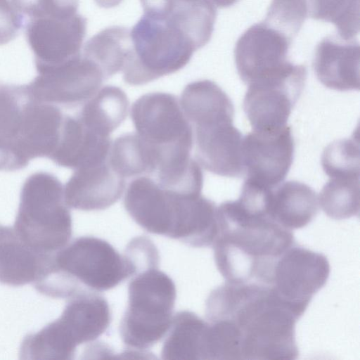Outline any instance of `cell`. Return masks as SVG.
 <instances>
[{"label": "cell", "mask_w": 360, "mask_h": 360, "mask_svg": "<svg viewBox=\"0 0 360 360\" xmlns=\"http://www.w3.org/2000/svg\"><path fill=\"white\" fill-rule=\"evenodd\" d=\"M158 264L137 266L128 285V304L120 333L124 345L138 351L151 348L161 340L173 317L176 286Z\"/></svg>", "instance_id": "ba28073f"}, {"label": "cell", "mask_w": 360, "mask_h": 360, "mask_svg": "<svg viewBox=\"0 0 360 360\" xmlns=\"http://www.w3.org/2000/svg\"><path fill=\"white\" fill-rule=\"evenodd\" d=\"M111 313L104 297L85 291L69 299L60 316L20 345L21 359H73L77 347L96 340L108 328Z\"/></svg>", "instance_id": "52a82bcc"}, {"label": "cell", "mask_w": 360, "mask_h": 360, "mask_svg": "<svg viewBox=\"0 0 360 360\" xmlns=\"http://www.w3.org/2000/svg\"><path fill=\"white\" fill-rule=\"evenodd\" d=\"M135 271L126 252L120 255L103 239L81 236L49 254L33 284L42 295L69 300L85 291L110 290Z\"/></svg>", "instance_id": "3957f363"}, {"label": "cell", "mask_w": 360, "mask_h": 360, "mask_svg": "<svg viewBox=\"0 0 360 360\" xmlns=\"http://www.w3.org/2000/svg\"><path fill=\"white\" fill-rule=\"evenodd\" d=\"M218 225L214 258L228 282L269 285L276 262L295 243L291 230L247 210L238 200L218 207Z\"/></svg>", "instance_id": "7a4b0ae2"}, {"label": "cell", "mask_w": 360, "mask_h": 360, "mask_svg": "<svg viewBox=\"0 0 360 360\" xmlns=\"http://www.w3.org/2000/svg\"><path fill=\"white\" fill-rule=\"evenodd\" d=\"M307 75L304 65L289 62L276 73L248 84L243 108L254 131H273L287 126Z\"/></svg>", "instance_id": "30bf717a"}, {"label": "cell", "mask_w": 360, "mask_h": 360, "mask_svg": "<svg viewBox=\"0 0 360 360\" xmlns=\"http://www.w3.org/2000/svg\"><path fill=\"white\" fill-rule=\"evenodd\" d=\"M0 227H1V225H0Z\"/></svg>", "instance_id": "836d02e7"}, {"label": "cell", "mask_w": 360, "mask_h": 360, "mask_svg": "<svg viewBox=\"0 0 360 360\" xmlns=\"http://www.w3.org/2000/svg\"><path fill=\"white\" fill-rule=\"evenodd\" d=\"M319 197L308 185L288 181L269 190L268 217L289 230L307 226L319 212Z\"/></svg>", "instance_id": "ffe728a7"}, {"label": "cell", "mask_w": 360, "mask_h": 360, "mask_svg": "<svg viewBox=\"0 0 360 360\" xmlns=\"http://www.w3.org/2000/svg\"><path fill=\"white\" fill-rule=\"evenodd\" d=\"M307 15L306 0H272L264 22L292 40Z\"/></svg>", "instance_id": "f1b7e54d"}, {"label": "cell", "mask_w": 360, "mask_h": 360, "mask_svg": "<svg viewBox=\"0 0 360 360\" xmlns=\"http://www.w3.org/2000/svg\"><path fill=\"white\" fill-rule=\"evenodd\" d=\"M359 44L337 34L326 36L317 44L313 59L319 82L330 89H359Z\"/></svg>", "instance_id": "ac0fdd59"}, {"label": "cell", "mask_w": 360, "mask_h": 360, "mask_svg": "<svg viewBox=\"0 0 360 360\" xmlns=\"http://www.w3.org/2000/svg\"><path fill=\"white\" fill-rule=\"evenodd\" d=\"M216 7L226 8L236 4L239 0H211Z\"/></svg>", "instance_id": "d6a6232c"}, {"label": "cell", "mask_w": 360, "mask_h": 360, "mask_svg": "<svg viewBox=\"0 0 360 360\" xmlns=\"http://www.w3.org/2000/svg\"><path fill=\"white\" fill-rule=\"evenodd\" d=\"M309 15L333 23L338 34L354 39L359 32V0H306Z\"/></svg>", "instance_id": "4316f807"}, {"label": "cell", "mask_w": 360, "mask_h": 360, "mask_svg": "<svg viewBox=\"0 0 360 360\" xmlns=\"http://www.w3.org/2000/svg\"><path fill=\"white\" fill-rule=\"evenodd\" d=\"M209 323L195 313H176L162 347V359L205 360Z\"/></svg>", "instance_id": "7402d4cb"}, {"label": "cell", "mask_w": 360, "mask_h": 360, "mask_svg": "<svg viewBox=\"0 0 360 360\" xmlns=\"http://www.w3.org/2000/svg\"><path fill=\"white\" fill-rule=\"evenodd\" d=\"M129 105L127 96L121 89L105 86L83 103L77 116L90 130L110 137L125 120Z\"/></svg>", "instance_id": "603a6c76"}, {"label": "cell", "mask_w": 360, "mask_h": 360, "mask_svg": "<svg viewBox=\"0 0 360 360\" xmlns=\"http://www.w3.org/2000/svg\"><path fill=\"white\" fill-rule=\"evenodd\" d=\"M130 49L129 29L112 26L89 39L82 53L94 60L108 79L122 70Z\"/></svg>", "instance_id": "cb8c5ba5"}, {"label": "cell", "mask_w": 360, "mask_h": 360, "mask_svg": "<svg viewBox=\"0 0 360 360\" xmlns=\"http://www.w3.org/2000/svg\"><path fill=\"white\" fill-rule=\"evenodd\" d=\"M19 169L11 152L0 143V171H15Z\"/></svg>", "instance_id": "4dcf8cb0"}, {"label": "cell", "mask_w": 360, "mask_h": 360, "mask_svg": "<svg viewBox=\"0 0 360 360\" xmlns=\"http://www.w3.org/2000/svg\"><path fill=\"white\" fill-rule=\"evenodd\" d=\"M13 230L35 251L51 254L69 243L72 233L64 187L53 174L37 172L22 184Z\"/></svg>", "instance_id": "8992f818"}, {"label": "cell", "mask_w": 360, "mask_h": 360, "mask_svg": "<svg viewBox=\"0 0 360 360\" xmlns=\"http://www.w3.org/2000/svg\"><path fill=\"white\" fill-rule=\"evenodd\" d=\"M234 109L217 108L189 120L195 143V158L206 170L221 176L244 175L243 136L233 124Z\"/></svg>", "instance_id": "8fae6325"}, {"label": "cell", "mask_w": 360, "mask_h": 360, "mask_svg": "<svg viewBox=\"0 0 360 360\" xmlns=\"http://www.w3.org/2000/svg\"><path fill=\"white\" fill-rule=\"evenodd\" d=\"M79 4L24 20L25 37L37 72L59 65L81 54L86 20Z\"/></svg>", "instance_id": "9c48e42d"}, {"label": "cell", "mask_w": 360, "mask_h": 360, "mask_svg": "<svg viewBox=\"0 0 360 360\" xmlns=\"http://www.w3.org/2000/svg\"><path fill=\"white\" fill-rule=\"evenodd\" d=\"M305 311L270 286L255 283L226 281L205 302L207 321H222L233 328L244 360L296 359L295 324Z\"/></svg>", "instance_id": "6da1fadb"}, {"label": "cell", "mask_w": 360, "mask_h": 360, "mask_svg": "<svg viewBox=\"0 0 360 360\" xmlns=\"http://www.w3.org/2000/svg\"><path fill=\"white\" fill-rule=\"evenodd\" d=\"M179 202V194L160 186L148 176L132 180L125 192L124 207L146 231L170 238Z\"/></svg>", "instance_id": "2e32d148"}, {"label": "cell", "mask_w": 360, "mask_h": 360, "mask_svg": "<svg viewBox=\"0 0 360 360\" xmlns=\"http://www.w3.org/2000/svg\"><path fill=\"white\" fill-rule=\"evenodd\" d=\"M131 49L122 68L130 85H142L185 67L198 50L181 25L169 15L143 11L129 30Z\"/></svg>", "instance_id": "277c9868"}, {"label": "cell", "mask_w": 360, "mask_h": 360, "mask_svg": "<svg viewBox=\"0 0 360 360\" xmlns=\"http://www.w3.org/2000/svg\"><path fill=\"white\" fill-rule=\"evenodd\" d=\"M35 103L27 85L0 82V143L11 152L20 169L28 165L23 147L32 124Z\"/></svg>", "instance_id": "d6986e66"}, {"label": "cell", "mask_w": 360, "mask_h": 360, "mask_svg": "<svg viewBox=\"0 0 360 360\" xmlns=\"http://www.w3.org/2000/svg\"><path fill=\"white\" fill-rule=\"evenodd\" d=\"M105 79L101 68L81 53L64 63L37 72L27 86L40 101L75 107L94 95Z\"/></svg>", "instance_id": "7c38bea8"}, {"label": "cell", "mask_w": 360, "mask_h": 360, "mask_svg": "<svg viewBox=\"0 0 360 360\" xmlns=\"http://www.w3.org/2000/svg\"><path fill=\"white\" fill-rule=\"evenodd\" d=\"M130 115L136 134L149 150L155 174L173 172L191 162L193 127L174 95L144 94L133 103Z\"/></svg>", "instance_id": "5b68a950"}, {"label": "cell", "mask_w": 360, "mask_h": 360, "mask_svg": "<svg viewBox=\"0 0 360 360\" xmlns=\"http://www.w3.org/2000/svg\"><path fill=\"white\" fill-rule=\"evenodd\" d=\"M125 185L126 179L112 168L107 159L74 169L64 186L65 202L75 210H103L121 198Z\"/></svg>", "instance_id": "e0dca14e"}, {"label": "cell", "mask_w": 360, "mask_h": 360, "mask_svg": "<svg viewBox=\"0 0 360 360\" xmlns=\"http://www.w3.org/2000/svg\"><path fill=\"white\" fill-rule=\"evenodd\" d=\"M330 271L326 256L295 243L276 262L269 286L284 300L307 309L327 283Z\"/></svg>", "instance_id": "4fadbf2b"}, {"label": "cell", "mask_w": 360, "mask_h": 360, "mask_svg": "<svg viewBox=\"0 0 360 360\" xmlns=\"http://www.w3.org/2000/svg\"><path fill=\"white\" fill-rule=\"evenodd\" d=\"M295 143L291 128L254 131L243 136L244 175L259 184L274 187L287 176L293 162Z\"/></svg>", "instance_id": "5bb4252c"}, {"label": "cell", "mask_w": 360, "mask_h": 360, "mask_svg": "<svg viewBox=\"0 0 360 360\" xmlns=\"http://www.w3.org/2000/svg\"><path fill=\"white\" fill-rule=\"evenodd\" d=\"M23 27V18L11 0H0V45L13 40Z\"/></svg>", "instance_id": "f546056e"}, {"label": "cell", "mask_w": 360, "mask_h": 360, "mask_svg": "<svg viewBox=\"0 0 360 360\" xmlns=\"http://www.w3.org/2000/svg\"><path fill=\"white\" fill-rule=\"evenodd\" d=\"M319 203L331 219L341 220L359 214V178H330L323 186Z\"/></svg>", "instance_id": "484cf974"}, {"label": "cell", "mask_w": 360, "mask_h": 360, "mask_svg": "<svg viewBox=\"0 0 360 360\" xmlns=\"http://www.w3.org/2000/svg\"><path fill=\"white\" fill-rule=\"evenodd\" d=\"M48 255L39 253L23 243L13 228L1 225V283L11 286L34 283Z\"/></svg>", "instance_id": "44dd1931"}, {"label": "cell", "mask_w": 360, "mask_h": 360, "mask_svg": "<svg viewBox=\"0 0 360 360\" xmlns=\"http://www.w3.org/2000/svg\"><path fill=\"white\" fill-rule=\"evenodd\" d=\"M108 162L112 168L124 179L153 174L148 150L136 134H126L111 143Z\"/></svg>", "instance_id": "d4e9b609"}, {"label": "cell", "mask_w": 360, "mask_h": 360, "mask_svg": "<svg viewBox=\"0 0 360 360\" xmlns=\"http://www.w3.org/2000/svg\"><path fill=\"white\" fill-rule=\"evenodd\" d=\"M359 145L354 138L330 143L321 155V166L330 178H359Z\"/></svg>", "instance_id": "83f0119b"}, {"label": "cell", "mask_w": 360, "mask_h": 360, "mask_svg": "<svg viewBox=\"0 0 360 360\" xmlns=\"http://www.w3.org/2000/svg\"><path fill=\"white\" fill-rule=\"evenodd\" d=\"M122 0H94L96 4L104 8H110L119 5Z\"/></svg>", "instance_id": "1f68e13d"}, {"label": "cell", "mask_w": 360, "mask_h": 360, "mask_svg": "<svg viewBox=\"0 0 360 360\" xmlns=\"http://www.w3.org/2000/svg\"><path fill=\"white\" fill-rule=\"evenodd\" d=\"M292 40L264 21L247 29L234 48L238 74L246 84L264 78L283 68Z\"/></svg>", "instance_id": "9a60e30c"}]
</instances>
